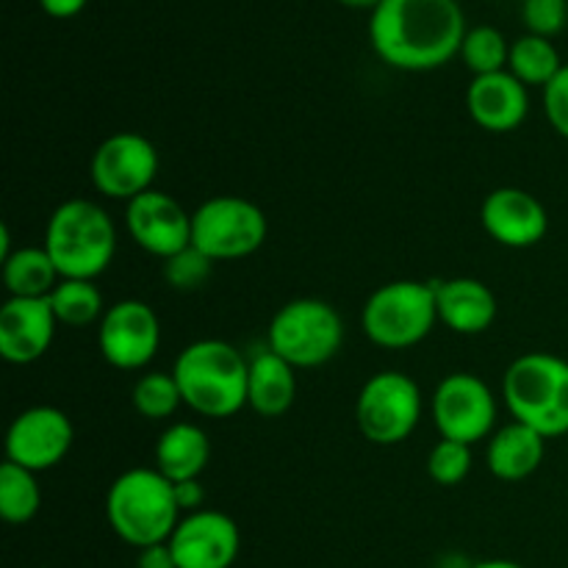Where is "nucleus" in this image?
Returning a JSON list of instances; mask_svg holds the SVG:
<instances>
[{
    "mask_svg": "<svg viewBox=\"0 0 568 568\" xmlns=\"http://www.w3.org/2000/svg\"><path fill=\"white\" fill-rule=\"evenodd\" d=\"M466 39L458 0H383L369 17V42L397 70H436L460 53Z\"/></svg>",
    "mask_w": 568,
    "mask_h": 568,
    "instance_id": "nucleus-1",
    "label": "nucleus"
},
{
    "mask_svg": "<svg viewBox=\"0 0 568 568\" xmlns=\"http://www.w3.org/2000/svg\"><path fill=\"white\" fill-rule=\"evenodd\" d=\"M183 405L205 419H231L247 405L250 361L222 338L189 344L172 366Z\"/></svg>",
    "mask_w": 568,
    "mask_h": 568,
    "instance_id": "nucleus-2",
    "label": "nucleus"
},
{
    "mask_svg": "<svg viewBox=\"0 0 568 568\" xmlns=\"http://www.w3.org/2000/svg\"><path fill=\"white\" fill-rule=\"evenodd\" d=\"M181 514L175 486L155 466L122 471L105 494V519L114 536L133 549L170 541Z\"/></svg>",
    "mask_w": 568,
    "mask_h": 568,
    "instance_id": "nucleus-3",
    "label": "nucleus"
},
{
    "mask_svg": "<svg viewBox=\"0 0 568 568\" xmlns=\"http://www.w3.org/2000/svg\"><path fill=\"white\" fill-rule=\"evenodd\" d=\"M42 247L61 281H94L114 261L116 227L98 203L72 197L50 214Z\"/></svg>",
    "mask_w": 568,
    "mask_h": 568,
    "instance_id": "nucleus-4",
    "label": "nucleus"
},
{
    "mask_svg": "<svg viewBox=\"0 0 568 568\" xmlns=\"http://www.w3.org/2000/svg\"><path fill=\"white\" fill-rule=\"evenodd\" d=\"M503 397L516 422L544 438L568 433V361L552 353L519 355L503 377Z\"/></svg>",
    "mask_w": 568,
    "mask_h": 568,
    "instance_id": "nucleus-5",
    "label": "nucleus"
},
{
    "mask_svg": "<svg viewBox=\"0 0 568 568\" xmlns=\"http://www.w3.org/2000/svg\"><path fill=\"white\" fill-rule=\"evenodd\" d=\"M438 322L436 283L392 281L369 294L361 327L377 347L405 349L425 342Z\"/></svg>",
    "mask_w": 568,
    "mask_h": 568,
    "instance_id": "nucleus-6",
    "label": "nucleus"
},
{
    "mask_svg": "<svg viewBox=\"0 0 568 568\" xmlns=\"http://www.w3.org/2000/svg\"><path fill=\"white\" fill-rule=\"evenodd\" d=\"M272 353L294 369H316L338 355L344 344V322L331 303L300 297L283 305L266 331Z\"/></svg>",
    "mask_w": 568,
    "mask_h": 568,
    "instance_id": "nucleus-7",
    "label": "nucleus"
},
{
    "mask_svg": "<svg viewBox=\"0 0 568 568\" xmlns=\"http://www.w3.org/2000/svg\"><path fill=\"white\" fill-rule=\"evenodd\" d=\"M266 233L270 222L264 211L236 194L205 200L192 214V247L214 264L247 258L266 242Z\"/></svg>",
    "mask_w": 568,
    "mask_h": 568,
    "instance_id": "nucleus-8",
    "label": "nucleus"
},
{
    "mask_svg": "<svg viewBox=\"0 0 568 568\" xmlns=\"http://www.w3.org/2000/svg\"><path fill=\"white\" fill-rule=\"evenodd\" d=\"M422 419V392L403 372H377L364 383L355 403V425L377 447L403 444Z\"/></svg>",
    "mask_w": 568,
    "mask_h": 568,
    "instance_id": "nucleus-9",
    "label": "nucleus"
},
{
    "mask_svg": "<svg viewBox=\"0 0 568 568\" xmlns=\"http://www.w3.org/2000/svg\"><path fill=\"white\" fill-rule=\"evenodd\" d=\"M89 175L100 194L131 203L133 197L153 189L155 175H159V150L142 133H111L94 150Z\"/></svg>",
    "mask_w": 568,
    "mask_h": 568,
    "instance_id": "nucleus-10",
    "label": "nucleus"
},
{
    "mask_svg": "<svg viewBox=\"0 0 568 568\" xmlns=\"http://www.w3.org/2000/svg\"><path fill=\"white\" fill-rule=\"evenodd\" d=\"M433 425L442 438L460 444H477L497 425V399L486 381L469 372H453L433 394Z\"/></svg>",
    "mask_w": 568,
    "mask_h": 568,
    "instance_id": "nucleus-11",
    "label": "nucleus"
},
{
    "mask_svg": "<svg viewBox=\"0 0 568 568\" xmlns=\"http://www.w3.org/2000/svg\"><path fill=\"white\" fill-rule=\"evenodd\" d=\"M98 347L114 369H144L161 347L159 316L142 300H120L100 320Z\"/></svg>",
    "mask_w": 568,
    "mask_h": 568,
    "instance_id": "nucleus-12",
    "label": "nucleus"
},
{
    "mask_svg": "<svg viewBox=\"0 0 568 568\" xmlns=\"http://www.w3.org/2000/svg\"><path fill=\"white\" fill-rule=\"evenodd\" d=\"M75 430L64 410L53 405H33L22 410L6 433V460L28 471H48L67 458Z\"/></svg>",
    "mask_w": 568,
    "mask_h": 568,
    "instance_id": "nucleus-13",
    "label": "nucleus"
},
{
    "mask_svg": "<svg viewBox=\"0 0 568 568\" xmlns=\"http://www.w3.org/2000/svg\"><path fill=\"white\" fill-rule=\"evenodd\" d=\"M125 225L133 242L161 261L192 247V214L159 189H150L125 205Z\"/></svg>",
    "mask_w": 568,
    "mask_h": 568,
    "instance_id": "nucleus-14",
    "label": "nucleus"
},
{
    "mask_svg": "<svg viewBox=\"0 0 568 568\" xmlns=\"http://www.w3.org/2000/svg\"><path fill=\"white\" fill-rule=\"evenodd\" d=\"M166 544L178 568H231L242 549V532L227 514L203 508L183 516Z\"/></svg>",
    "mask_w": 568,
    "mask_h": 568,
    "instance_id": "nucleus-15",
    "label": "nucleus"
},
{
    "mask_svg": "<svg viewBox=\"0 0 568 568\" xmlns=\"http://www.w3.org/2000/svg\"><path fill=\"white\" fill-rule=\"evenodd\" d=\"M480 222L488 236L510 250L536 247L549 231V214L536 194L525 189H494L480 205Z\"/></svg>",
    "mask_w": 568,
    "mask_h": 568,
    "instance_id": "nucleus-16",
    "label": "nucleus"
},
{
    "mask_svg": "<svg viewBox=\"0 0 568 568\" xmlns=\"http://www.w3.org/2000/svg\"><path fill=\"white\" fill-rule=\"evenodd\" d=\"M59 320L50 300L9 297L0 308V355L6 364L28 366L44 358L55 338Z\"/></svg>",
    "mask_w": 568,
    "mask_h": 568,
    "instance_id": "nucleus-17",
    "label": "nucleus"
},
{
    "mask_svg": "<svg viewBox=\"0 0 568 568\" xmlns=\"http://www.w3.org/2000/svg\"><path fill=\"white\" fill-rule=\"evenodd\" d=\"M466 109L483 131L510 133L527 120L530 94L525 83L508 70L475 75L466 89Z\"/></svg>",
    "mask_w": 568,
    "mask_h": 568,
    "instance_id": "nucleus-18",
    "label": "nucleus"
},
{
    "mask_svg": "<svg viewBox=\"0 0 568 568\" xmlns=\"http://www.w3.org/2000/svg\"><path fill=\"white\" fill-rule=\"evenodd\" d=\"M438 322L458 336L486 333L497 320V297L477 277H453L436 283Z\"/></svg>",
    "mask_w": 568,
    "mask_h": 568,
    "instance_id": "nucleus-19",
    "label": "nucleus"
},
{
    "mask_svg": "<svg viewBox=\"0 0 568 568\" xmlns=\"http://www.w3.org/2000/svg\"><path fill=\"white\" fill-rule=\"evenodd\" d=\"M544 453H547V438L514 419L508 427L494 433L486 460L497 480L519 483L536 475L538 466L544 464Z\"/></svg>",
    "mask_w": 568,
    "mask_h": 568,
    "instance_id": "nucleus-20",
    "label": "nucleus"
},
{
    "mask_svg": "<svg viewBox=\"0 0 568 568\" xmlns=\"http://www.w3.org/2000/svg\"><path fill=\"white\" fill-rule=\"evenodd\" d=\"M297 397V377L294 366L272 353L270 347L258 349L250 358V381H247V405L264 419H277L286 414Z\"/></svg>",
    "mask_w": 568,
    "mask_h": 568,
    "instance_id": "nucleus-21",
    "label": "nucleus"
},
{
    "mask_svg": "<svg viewBox=\"0 0 568 568\" xmlns=\"http://www.w3.org/2000/svg\"><path fill=\"white\" fill-rule=\"evenodd\" d=\"M211 460V442L205 430L192 422H175L161 433L155 444V469L170 483L200 480Z\"/></svg>",
    "mask_w": 568,
    "mask_h": 568,
    "instance_id": "nucleus-22",
    "label": "nucleus"
},
{
    "mask_svg": "<svg viewBox=\"0 0 568 568\" xmlns=\"http://www.w3.org/2000/svg\"><path fill=\"white\" fill-rule=\"evenodd\" d=\"M3 286L9 297L44 300L61 283L59 270L44 247H17L3 258Z\"/></svg>",
    "mask_w": 568,
    "mask_h": 568,
    "instance_id": "nucleus-23",
    "label": "nucleus"
},
{
    "mask_svg": "<svg viewBox=\"0 0 568 568\" xmlns=\"http://www.w3.org/2000/svg\"><path fill=\"white\" fill-rule=\"evenodd\" d=\"M564 70L558 48L552 39L536 37V33H525L510 44V61L508 72H514L525 87H547L558 72Z\"/></svg>",
    "mask_w": 568,
    "mask_h": 568,
    "instance_id": "nucleus-24",
    "label": "nucleus"
},
{
    "mask_svg": "<svg viewBox=\"0 0 568 568\" xmlns=\"http://www.w3.org/2000/svg\"><path fill=\"white\" fill-rule=\"evenodd\" d=\"M42 508V488L37 471L6 460L0 466V516L6 525H28Z\"/></svg>",
    "mask_w": 568,
    "mask_h": 568,
    "instance_id": "nucleus-25",
    "label": "nucleus"
},
{
    "mask_svg": "<svg viewBox=\"0 0 568 568\" xmlns=\"http://www.w3.org/2000/svg\"><path fill=\"white\" fill-rule=\"evenodd\" d=\"M48 300L59 325L67 327H89L105 314L103 294L94 281H61Z\"/></svg>",
    "mask_w": 568,
    "mask_h": 568,
    "instance_id": "nucleus-26",
    "label": "nucleus"
},
{
    "mask_svg": "<svg viewBox=\"0 0 568 568\" xmlns=\"http://www.w3.org/2000/svg\"><path fill=\"white\" fill-rule=\"evenodd\" d=\"M131 403L139 416H144L150 422H159L170 419L183 405V397L172 372H150V375H142L136 381Z\"/></svg>",
    "mask_w": 568,
    "mask_h": 568,
    "instance_id": "nucleus-27",
    "label": "nucleus"
},
{
    "mask_svg": "<svg viewBox=\"0 0 568 568\" xmlns=\"http://www.w3.org/2000/svg\"><path fill=\"white\" fill-rule=\"evenodd\" d=\"M460 59L466 61L475 75H491V72L508 70L510 44L505 33L494 26H477L466 31Z\"/></svg>",
    "mask_w": 568,
    "mask_h": 568,
    "instance_id": "nucleus-28",
    "label": "nucleus"
},
{
    "mask_svg": "<svg viewBox=\"0 0 568 568\" xmlns=\"http://www.w3.org/2000/svg\"><path fill=\"white\" fill-rule=\"evenodd\" d=\"M471 471V447L460 442H449L442 438L436 447L427 455V475L433 477V483L438 486H460V483L469 477Z\"/></svg>",
    "mask_w": 568,
    "mask_h": 568,
    "instance_id": "nucleus-29",
    "label": "nucleus"
},
{
    "mask_svg": "<svg viewBox=\"0 0 568 568\" xmlns=\"http://www.w3.org/2000/svg\"><path fill=\"white\" fill-rule=\"evenodd\" d=\"M211 266L214 261L205 258L197 247H186L183 253L164 261V281L175 292H194V288L205 286V281L211 277Z\"/></svg>",
    "mask_w": 568,
    "mask_h": 568,
    "instance_id": "nucleus-30",
    "label": "nucleus"
},
{
    "mask_svg": "<svg viewBox=\"0 0 568 568\" xmlns=\"http://www.w3.org/2000/svg\"><path fill=\"white\" fill-rule=\"evenodd\" d=\"M521 20H525L527 33L547 39L558 37L568 22V0H525Z\"/></svg>",
    "mask_w": 568,
    "mask_h": 568,
    "instance_id": "nucleus-31",
    "label": "nucleus"
},
{
    "mask_svg": "<svg viewBox=\"0 0 568 568\" xmlns=\"http://www.w3.org/2000/svg\"><path fill=\"white\" fill-rule=\"evenodd\" d=\"M544 114L555 133L568 139V64L544 87Z\"/></svg>",
    "mask_w": 568,
    "mask_h": 568,
    "instance_id": "nucleus-32",
    "label": "nucleus"
},
{
    "mask_svg": "<svg viewBox=\"0 0 568 568\" xmlns=\"http://www.w3.org/2000/svg\"><path fill=\"white\" fill-rule=\"evenodd\" d=\"M136 568H178V564L170 544H155V547L139 549Z\"/></svg>",
    "mask_w": 568,
    "mask_h": 568,
    "instance_id": "nucleus-33",
    "label": "nucleus"
},
{
    "mask_svg": "<svg viewBox=\"0 0 568 568\" xmlns=\"http://www.w3.org/2000/svg\"><path fill=\"white\" fill-rule=\"evenodd\" d=\"M172 486H175V497H178V505H181V510H186V514L203 510L205 491H203V486H200V480L172 483Z\"/></svg>",
    "mask_w": 568,
    "mask_h": 568,
    "instance_id": "nucleus-34",
    "label": "nucleus"
},
{
    "mask_svg": "<svg viewBox=\"0 0 568 568\" xmlns=\"http://www.w3.org/2000/svg\"><path fill=\"white\" fill-rule=\"evenodd\" d=\"M39 6L44 9V14L55 17V20H67V17L81 14L87 0H39Z\"/></svg>",
    "mask_w": 568,
    "mask_h": 568,
    "instance_id": "nucleus-35",
    "label": "nucleus"
},
{
    "mask_svg": "<svg viewBox=\"0 0 568 568\" xmlns=\"http://www.w3.org/2000/svg\"><path fill=\"white\" fill-rule=\"evenodd\" d=\"M471 568H525V566L514 564V560H483V564H477Z\"/></svg>",
    "mask_w": 568,
    "mask_h": 568,
    "instance_id": "nucleus-36",
    "label": "nucleus"
},
{
    "mask_svg": "<svg viewBox=\"0 0 568 568\" xmlns=\"http://www.w3.org/2000/svg\"><path fill=\"white\" fill-rule=\"evenodd\" d=\"M338 3L353 6V9H377V6H381L383 0H338Z\"/></svg>",
    "mask_w": 568,
    "mask_h": 568,
    "instance_id": "nucleus-37",
    "label": "nucleus"
}]
</instances>
